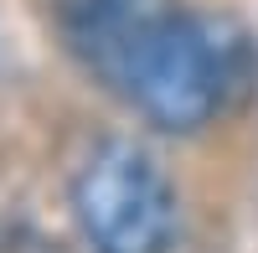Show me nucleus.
<instances>
[{
	"instance_id": "nucleus-1",
	"label": "nucleus",
	"mask_w": 258,
	"mask_h": 253,
	"mask_svg": "<svg viewBox=\"0 0 258 253\" xmlns=\"http://www.w3.org/2000/svg\"><path fill=\"white\" fill-rule=\"evenodd\" d=\"M73 62L160 135H197L232 88V47L186 0H62Z\"/></svg>"
},
{
	"instance_id": "nucleus-2",
	"label": "nucleus",
	"mask_w": 258,
	"mask_h": 253,
	"mask_svg": "<svg viewBox=\"0 0 258 253\" xmlns=\"http://www.w3.org/2000/svg\"><path fill=\"white\" fill-rule=\"evenodd\" d=\"M68 207L88 253H170L181 233L176 186L135 140L93 145L73 171Z\"/></svg>"
}]
</instances>
